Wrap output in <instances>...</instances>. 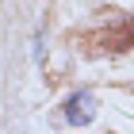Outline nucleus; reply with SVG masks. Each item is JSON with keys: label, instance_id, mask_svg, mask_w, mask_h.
I'll return each mask as SVG.
<instances>
[{"label": "nucleus", "instance_id": "obj_2", "mask_svg": "<svg viewBox=\"0 0 134 134\" xmlns=\"http://www.w3.org/2000/svg\"><path fill=\"white\" fill-rule=\"evenodd\" d=\"M100 42H103L100 50H130L134 46V19H126L119 31H103Z\"/></svg>", "mask_w": 134, "mask_h": 134}, {"label": "nucleus", "instance_id": "obj_1", "mask_svg": "<svg viewBox=\"0 0 134 134\" xmlns=\"http://www.w3.org/2000/svg\"><path fill=\"white\" fill-rule=\"evenodd\" d=\"M65 119H69L73 126H88V123L96 119V96L84 92V88L73 92L69 100H65Z\"/></svg>", "mask_w": 134, "mask_h": 134}]
</instances>
